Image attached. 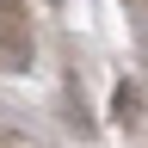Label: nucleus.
Here are the masks:
<instances>
[{
  "mask_svg": "<svg viewBox=\"0 0 148 148\" xmlns=\"http://www.w3.org/2000/svg\"><path fill=\"white\" fill-rule=\"evenodd\" d=\"M0 68H31V18L18 0H0Z\"/></svg>",
  "mask_w": 148,
  "mask_h": 148,
  "instance_id": "f257e3e1",
  "label": "nucleus"
},
{
  "mask_svg": "<svg viewBox=\"0 0 148 148\" xmlns=\"http://www.w3.org/2000/svg\"><path fill=\"white\" fill-rule=\"evenodd\" d=\"M136 111H142V92L123 80L117 92H111V117H117V123H136Z\"/></svg>",
  "mask_w": 148,
  "mask_h": 148,
  "instance_id": "f03ea898",
  "label": "nucleus"
}]
</instances>
